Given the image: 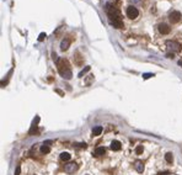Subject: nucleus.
Here are the masks:
<instances>
[{
	"label": "nucleus",
	"instance_id": "19",
	"mask_svg": "<svg viewBox=\"0 0 182 175\" xmlns=\"http://www.w3.org/2000/svg\"><path fill=\"white\" fill-rule=\"evenodd\" d=\"M74 145H75V147L76 148H86V144L85 143H76V144H74Z\"/></svg>",
	"mask_w": 182,
	"mask_h": 175
},
{
	"label": "nucleus",
	"instance_id": "4",
	"mask_svg": "<svg viewBox=\"0 0 182 175\" xmlns=\"http://www.w3.org/2000/svg\"><path fill=\"white\" fill-rule=\"evenodd\" d=\"M78 169H79V165H78L75 162H70V163L65 164V166H64V172L68 174H74Z\"/></svg>",
	"mask_w": 182,
	"mask_h": 175
},
{
	"label": "nucleus",
	"instance_id": "12",
	"mask_svg": "<svg viewBox=\"0 0 182 175\" xmlns=\"http://www.w3.org/2000/svg\"><path fill=\"white\" fill-rule=\"evenodd\" d=\"M70 158H72V155L68 153V152H63L60 154V159L63 160V162H68V160H70Z\"/></svg>",
	"mask_w": 182,
	"mask_h": 175
},
{
	"label": "nucleus",
	"instance_id": "17",
	"mask_svg": "<svg viewBox=\"0 0 182 175\" xmlns=\"http://www.w3.org/2000/svg\"><path fill=\"white\" fill-rule=\"evenodd\" d=\"M92 80H94V75H92V74H90L89 78L86 79V86H89V85L91 84V81H92Z\"/></svg>",
	"mask_w": 182,
	"mask_h": 175
},
{
	"label": "nucleus",
	"instance_id": "23",
	"mask_svg": "<svg viewBox=\"0 0 182 175\" xmlns=\"http://www.w3.org/2000/svg\"><path fill=\"white\" fill-rule=\"evenodd\" d=\"M56 91H57V93L60 95V96H64V93H63V91H62V90H59V89H56Z\"/></svg>",
	"mask_w": 182,
	"mask_h": 175
},
{
	"label": "nucleus",
	"instance_id": "2",
	"mask_svg": "<svg viewBox=\"0 0 182 175\" xmlns=\"http://www.w3.org/2000/svg\"><path fill=\"white\" fill-rule=\"evenodd\" d=\"M57 68L58 72L64 79H72V70H70V67L67 59H63V58H59L57 62Z\"/></svg>",
	"mask_w": 182,
	"mask_h": 175
},
{
	"label": "nucleus",
	"instance_id": "20",
	"mask_svg": "<svg viewBox=\"0 0 182 175\" xmlns=\"http://www.w3.org/2000/svg\"><path fill=\"white\" fill-rule=\"evenodd\" d=\"M151 77H154V74H151V73H147V74H144V75H143L144 79H148V78H151Z\"/></svg>",
	"mask_w": 182,
	"mask_h": 175
},
{
	"label": "nucleus",
	"instance_id": "1",
	"mask_svg": "<svg viewBox=\"0 0 182 175\" xmlns=\"http://www.w3.org/2000/svg\"><path fill=\"white\" fill-rule=\"evenodd\" d=\"M106 11H107V15H108V18H110L111 24L113 25V27L122 28L123 26H124V24H123V21H122V18H121V12L116 9L114 6H112L111 4H107Z\"/></svg>",
	"mask_w": 182,
	"mask_h": 175
},
{
	"label": "nucleus",
	"instance_id": "15",
	"mask_svg": "<svg viewBox=\"0 0 182 175\" xmlns=\"http://www.w3.org/2000/svg\"><path fill=\"white\" fill-rule=\"evenodd\" d=\"M165 160L167 162V163H172L173 162V157H172V153H166L165 154Z\"/></svg>",
	"mask_w": 182,
	"mask_h": 175
},
{
	"label": "nucleus",
	"instance_id": "6",
	"mask_svg": "<svg viewBox=\"0 0 182 175\" xmlns=\"http://www.w3.org/2000/svg\"><path fill=\"white\" fill-rule=\"evenodd\" d=\"M169 19H170V21L172 24H177V22L181 21L182 14L180 11H172V12H170V15H169Z\"/></svg>",
	"mask_w": 182,
	"mask_h": 175
},
{
	"label": "nucleus",
	"instance_id": "16",
	"mask_svg": "<svg viewBox=\"0 0 182 175\" xmlns=\"http://www.w3.org/2000/svg\"><path fill=\"white\" fill-rule=\"evenodd\" d=\"M89 70H90V67H86V68H85L84 70H81V72L79 73V77H80V78H82V77H84V75H85V74H86V73H88V72H89Z\"/></svg>",
	"mask_w": 182,
	"mask_h": 175
},
{
	"label": "nucleus",
	"instance_id": "14",
	"mask_svg": "<svg viewBox=\"0 0 182 175\" xmlns=\"http://www.w3.org/2000/svg\"><path fill=\"white\" fill-rule=\"evenodd\" d=\"M41 152H42L43 154H48L49 152H51V147L47 144H43L42 147H41Z\"/></svg>",
	"mask_w": 182,
	"mask_h": 175
},
{
	"label": "nucleus",
	"instance_id": "9",
	"mask_svg": "<svg viewBox=\"0 0 182 175\" xmlns=\"http://www.w3.org/2000/svg\"><path fill=\"white\" fill-rule=\"evenodd\" d=\"M105 153H106V149L105 148H103V147H97L96 149H95V152H94V155L95 157H101Z\"/></svg>",
	"mask_w": 182,
	"mask_h": 175
},
{
	"label": "nucleus",
	"instance_id": "24",
	"mask_svg": "<svg viewBox=\"0 0 182 175\" xmlns=\"http://www.w3.org/2000/svg\"><path fill=\"white\" fill-rule=\"evenodd\" d=\"M179 65H180V67H182V61H180V62H179Z\"/></svg>",
	"mask_w": 182,
	"mask_h": 175
},
{
	"label": "nucleus",
	"instance_id": "10",
	"mask_svg": "<svg viewBox=\"0 0 182 175\" xmlns=\"http://www.w3.org/2000/svg\"><path fill=\"white\" fill-rule=\"evenodd\" d=\"M69 44H70V40H68V38L63 40L62 43H60V49L62 51H67V49L69 48Z\"/></svg>",
	"mask_w": 182,
	"mask_h": 175
},
{
	"label": "nucleus",
	"instance_id": "18",
	"mask_svg": "<svg viewBox=\"0 0 182 175\" xmlns=\"http://www.w3.org/2000/svg\"><path fill=\"white\" fill-rule=\"evenodd\" d=\"M143 153V145H138V147L135 148V154H142Z\"/></svg>",
	"mask_w": 182,
	"mask_h": 175
},
{
	"label": "nucleus",
	"instance_id": "8",
	"mask_svg": "<svg viewBox=\"0 0 182 175\" xmlns=\"http://www.w3.org/2000/svg\"><path fill=\"white\" fill-rule=\"evenodd\" d=\"M134 168H135L136 172L142 174L144 172V163H143V162H140V160H136L134 163Z\"/></svg>",
	"mask_w": 182,
	"mask_h": 175
},
{
	"label": "nucleus",
	"instance_id": "11",
	"mask_svg": "<svg viewBox=\"0 0 182 175\" xmlns=\"http://www.w3.org/2000/svg\"><path fill=\"white\" fill-rule=\"evenodd\" d=\"M121 148H122V145L118 141H113V142L111 143V149H112V151H119Z\"/></svg>",
	"mask_w": 182,
	"mask_h": 175
},
{
	"label": "nucleus",
	"instance_id": "3",
	"mask_svg": "<svg viewBox=\"0 0 182 175\" xmlns=\"http://www.w3.org/2000/svg\"><path fill=\"white\" fill-rule=\"evenodd\" d=\"M127 16L129 19H132V20H134V19H136L139 16V10L136 9L135 6H133V5H130V6H128L127 7Z\"/></svg>",
	"mask_w": 182,
	"mask_h": 175
},
{
	"label": "nucleus",
	"instance_id": "25",
	"mask_svg": "<svg viewBox=\"0 0 182 175\" xmlns=\"http://www.w3.org/2000/svg\"><path fill=\"white\" fill-rule=\"evenodd\" d=\"M165 175H167V174H166V173H165Z\"/></svg>",
	"mask_w": 182,
	"mask_h": 175
},
{
	"label": "nucleus",
	"instance_id": "5",
	"mask_svg": "<svg viewBox=\"0 0 182 175\" xmlns=\"http://www.w3.org/2000/svg\"><path fill=\"white\" fill-rule=\"evenodd\" d=\"M166 46H167V48L170 49V51H172V52H180L182 49V46L180 43L175 42V41H167Z\"/></svg>",
	"mask_w": 182,
	"mask_h": 175
},
{
	"label": "nucleus",
	"instance_id": "7",
	"mask_svg": "<svg viewBox=\"0 0 182 175\" xmlns=\"http://www.w3.org/2000/svg\"><path fill=\"white\" fill-rule=\"evenodd\" d=\"M158 28H159V32L163 33V35H167V33H170V31H171V27L166 24H160Z\"/></svg>",
	"mask_w": 182,
	"mask_h": 175
},
{
	"label": "nucleus",
	"instance_id": "13",
	"mask_svg": "<svg viewBox=\"0 0 182 175\" xmlns=\"http://www.w3.org/2000/svg\"><path fill=\"white\" fill-rule=\"evenodd\" d=\"M101 133H102V127L101 126H97L92 130V136H100Z\"/></svg>",
	"mask_w": 182,
	"mask_h": 175
},
{
	"label": "nucleus",
	"instance_id": "22",
	"mask_svg": "<svg viewBox=\"0 0 182 175\" xmlns=\"http://www.w3.org/2000/svg\"><path fill=\"white\" fill-rule=\"evenodd\" d=\"M20 173H21V168L17 166V168H16V172H15V175H20Z\"/></svg>",
	"mask_w": 182,
	"mask_h": 175
},
{
	"label": "nucleus",
	"instance_id": "21",
	"mask_svg": "<svg viewBox=\"0 0 182 175\" xmlns=\"http://www.w3.org/2000/svg\"><path fill=\"white\" fill-rule=\"evenodd\" d=\"M44 38H46V33H41V35H39V37H38V41L41 42V41H43Z\"/></svg>",
	"mask_w": 182,
	"mask_h": 175
}]
</instances>
